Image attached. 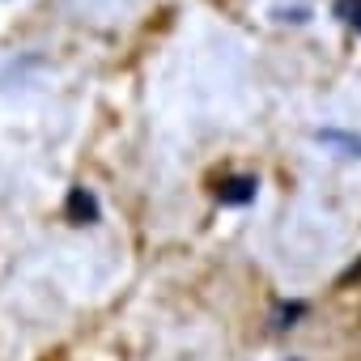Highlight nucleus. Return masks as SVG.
Segmentation results:
<instances>
[{"label":"nucleus","mask_w":361,"mask_h":361,"mask_svg":"<svg viewBox=\"0 0 361 361\" xmlns=\"http://www.w3.org/2000/svg\"><path fill=\"white\" fill-rule=\"evenodd\" d=\"M310 136H314V145H327L340 157H361V132H348V128H314Z\"/></svg>","instance_id":"7ed1b4c3"},{"label":"nucleus","mask_w":361,"mask_h":361,"mask_svg":"<svg viewBox=\"0 0 361 361\" xmlns=\"http://www.w3.org/2000/svg\"><path fill=\"white\" fill-rule=\"evenodd\" d=\"M289 361H298V357H289Z\"/></svg>","instance_id":"0eeeda50"},{"label":"nucleus","mask_w":361,"mask_h":361,"mask_svg":"<svg viewBox=\"0 0 361 361\" xmlns=\"http://www.w3.org/2000/svg\"><path fill=\"white\" fill-rule=\"evenodd\" d=\"M306 310H310L306 302H276V306H272V327H276V331H289L298 319H306Z\"/></svg>","instance_id":"20e7f679"},{"label":"nucleus","mask_w":361,"mask_h":361,"mask_svg":"<svg viewBox=\"0 0 361 361\" xmlns=\"http://www.w3.org/2000/svg\"><path fill=\"white\" fill-rule=\"evenodd\" d=\"M357 276H361V264H353V268H348V272L340 276V285H348V281H357Z\"/></svg>","instance_id":"423d86ee"},{"label":"nucleus","mask_w":361,"mask_h":361,"mask_svg":"<svg viewBox=\"0 0 361 361\" xmlns=\"http://www.w3.org/2000/svg\"><path fill=\"white\" fill-rule=\"evenodd\" d=\"M64 217H68L73 226H94V221L102 217V204H98V196H94L90 188H73L68 200H64Z\"/></svg>","instance_id":"f03ea898"},{"label":"nucleus","mask_w":361,"mask_h":361,"mask_svg":"<svg viewBox=\"0 0 361 361\" xmlns=\"http://www.w3.org/2000/svg\"><path fill=\"white\" fill-rule=\"evenodd\" d=\"M213 196H217L221 209H247L259 196V178L255 174H221L217 188H213Z\"/></svg>","instance_id":"f257e3e1"},{"label":"nucleus","mask_w":361,"mask_h":361,"mask_svg":"<svg viewBox=\"0 0 361 361\" xmlns=\"http://www.w3.org/2000/svg\"><path fill=\"white\" fill-rule=\"evenodd\" d=\"M336 18H340L348 30L361 35V0H336Z\"/></svg>","instance_id":"39448f33"}]
</instances>
